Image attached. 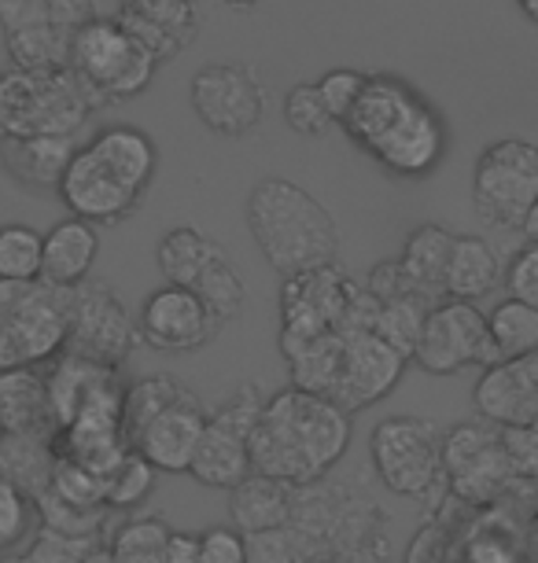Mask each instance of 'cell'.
<instances>
[{
    "instance_id": "9a60e30c",
    "label": "cell",
    "mask_w": 538,
    "mask_h": 563,
    "mask_svg": "<svg viewBox=\"0 0 538 563\" xmlns=\"http://www.w3.org/2000/svg\"><path fill=\"white\" fill-rule=\"evenodd\" d=\"M56 196L70 210V218H81L97 229L119 225V221H125L141 207V196L130 192L86 144H78V152H74L67 169H63Z\"/></svg>"
},
{
    "instance_id": "c3c4849f",
    "label": "cell",
    "mask_w": 538,
    "mask_h": 563,
    "mask_svg": "<svg viewBox=\"0 0 538 563\" xmlns=\"http://www.w3.org/2000/svg\"><path fill=\"white\" fill-rule=\"evenodd\" d=\"M505 276V288H509V299L527 302L538 310V240H527V247L513 254Z\"/></svg>"
},
{
    "instance_id": "f1b7e54d",
    "label": "cell",
    "mask_w": 538,
    "mask_h": 563,
    "mask_svg": "<svg viewBox=\"0 0 538 563\" xmlns=\"http://www.w3.org/2000/svg\"><path fill=\"white\" fill-rule=\"evenodd\" d=\"M56 434H4L0 439V475H8L26 497H45L56 472Z\"/></svg>"
},
{
    "instance_id": "bcb514c9",
    "label": "cell",
    "mask_w": 538,
    "mask_h": 563,
    "mask_svg": "<svg viewBox=\"0 0 538 563\" xmlns=\"http://www.w3.org/2000/svg\"><path fill=\"white\" fill-rule=\"evenodd\" d=\"M502 442H505V453H509L513 475L524 486L538 490V420L527 423V428H505Z\"/></svg>"
},
{
    "instance_id": "9c48e42d",
    "label": "cell",
    "mask_w": 538,
    "mask_h": 563,
    "mask_svg": "<svg viewBox=\"0 0 538 563\" xmlns=\"http://www.w3.org/2000/svg\"><path fill=\"white\" fill-rule=\"evenodd\" d=\"M409 365L425 368L428 376H453L465 368H491L498 365V350L491 343L487 313L476 302L442 299L428 310L420 328L417 350Z\"/></svg>"
},
{
    "instance_id": "cb8c5ba5",
    "label": "cell",
    "mask_w": 538,
    "mask_h": 563,
    "mask_svg": "<svg viewBox=\"0 0 538 563\" xmlns=\"http://www.w3.org/2000/svg\"><path fill=\"white\" fill-rule=\"evenodd\" d=\"M114 177L122 180L130 192L144 199V192L152 188L155 169H160V147L136 125H108L86 144Z\"/></svg>"
},
{
    "instance_id": "7bdbcfd3",
    "label": "cell",
    "mask_w": 538,
    "mask_h": 563,
    "mask_svg": "<svg viewBox=\"0 0 538 563\" xmlns=\"http://www.w3.org/2000/svg\"><path fill=\"white\" fill-rule=\"evenodd\" d=\"M262 406H266V398H262V390L255 384H240L233 395H229L215 412H207L210 420L221 423V428L237 431V434H248L255 431V423L262 417Z\"/></svg>"
},
{
    "instance_id": "2e32d148",
    "label": "cell",
    "mask_w": 538,
    "mask_h": 563,
    "mask_svg": "<svg viewBox=\"0 0 538 563\" xmlns=\"http://www.w3.org/2000/svg\"><path fill=\"white\" fill-rule=\"evenodd\" d=\"M204 431H207V409L196 395H188L177 406L163 409L160 417H152L144 428H136L130 434V450L136 456H144L155 472L182 475L193 464Z\"/></svg>"
},
{
    "instance_id": "ab89813d",
    "label": "cell",
    "mask_w": 538,
    "mask_h": 563,
    "mask_svg": "<svg viewBox=\"0 0 538 563\" xmlns=\"http://www.w3.org/2000/svg\"><path fill=\"white\" fill-rule=\"evenodd\" d=\"M155 467L144 461V456H136L133 450L122 456V464L114 467V472L103 479V505L111 508H136L147 501V494H152L155 486Z\"/></svg>"
},
{
    "instance_id": "484cf974",
    "label": "cell",
    "mask_w": 538,
    "mask_h": 563,
    "mask_svg": "<svg viewBox=\"0 0 538 563\" xmlns=\"http://www.w3.org/2000/svg\"><path fill=\"white\" fill-rule=\"evenodd\" d=\"M502 280V254L494 251L491 240L483 236H453L447 280L442 295L458 302H480L498 288Z\"/></svg>"
},
{
    "instance_id": "e575fe53",
    "label": "cell",
    "mask_w": 538,
    "mask_h": 563,
    "mask_svg": "<svg viewBox=\"0 0 538 563\" xmlns=\"http://www.w3.org/2000/svg\"><path fill=\"white\" fill-rule=\"evenodd\" d=\"M193 390H188L182 379L174 376H144L136 379V384L125 387L122 395V431H125V442H130V434L136 428H144L152 417H160L163 409L177 406L182 398H188Z\"/></svg>"
},
{
    "instance_id": "db71d44e",
    "label": "cell",
    "mask_w": 538,
    "mask_h": 563,
    "mask_svg": "<svg viewBox=\"0 0 538 563\" xmlns=\"http://www.w3.org/2000/svg\"><path fill=\"white\" fill-rule=\"evenodd\" d=\"M524 560L538 563V497H535L531 512H527V519H524Z\"/></svg>"
},
{
    "instance_id": "f546056e",
    "label": "cell",
    "mask_w": 538,
    "mask_h": 563,
    "mask_svg": "<svg viewBox=\"0 0 538 563\" xmlns=\"http://www.w3.org/2000/svg\"><path fill=\"white\" fill-rule=\"evenodd\" d=\"M284 361H288L295 390L332 398L336 384H340V368H343V335L340 332L318 335V339H310V343L295 346L292 354H284Z\"/></svg>"
},
{
    "instance_id": "f907efd6",
    "label": "cell",
    "mask_w": 538,
    "mask_h": 563,
    "mask_svg": "<svg viewBox=\"0 0 538 563\" xmlns=\"http://www.w3.org/2000/svg\"><path fill=\"white\" fill-rule=\"evenodd\" d=\"M86 549L89 538H70V534H56V530H45L23 563H86L89 560Z\"/></svg>"
},
{
    "instance_id": "52a82bcc",
    "label": "cell",
    "mask_w": 538,
    "mask_h": 563,
    "mask_svg": "<svg viewBox=\"0 0 538 563\" xmlns=\"http://www.w3.org/2000/svg\"><path fill=\"white\" fill-rule=\"evenodd\" d=\"M369 461L384 490L425 501L442 483V434L425 417H387L369 434Z\"/></svg>"
},
{
    "instance_id": "7a4b0ae2",
    "label": "cell",
    "mask_w": 538,
    "mask_h": 563,
    "mask_svg": "<svg viewBox=\"0 0 538 563\" xmlns=\"http://www.w3.org/2000/svg\"><path fill=\"white\" fill-rule=\"evenodd\" d=\"M248 229L281 276L332 265L340 254L336 218L288 177H262L248 196Z\"/></svg>"
},
{
    "instance_id": "6f0895ef",
    "label": "cell",
    "mask_w": 538,
    "mask_h": 563,
    "mask_svg": "<svg viewBox=\"0 0 538 563\" xmlns=\"http://www.w3.org/2000/svg\"><path fill=\"white\" fill-rule=\"evenodd\" d=\"M226 4H229V8H255L259 0H226Z\"/></svg>"
},
{
    "instance_id": "e0dca14e",
    "label": "cell",
    "mask_w": 538,
    "mask_h": 563,
    "mask_svg": "<svg viewBox=\"0 0 538 563\" xmlns=\"http://www.w3.org/2000/svg\"><path fill=\"white\" fill-rule=\"evenodd\" d=\"M447 147H450L447 122H442V114L420 97L414 108L403 114V122L380 141L373 158L398 177H428V174H436L439 163L447 158Z\"/></svg>"
},
{
    "instance_id": "6da1fadb",
    "label": "cell",
    "mask_w": 538,
    "mask_h": 563,
    "mask_svg": "<svg viewBox=\"0 0 538 563\" xmlns=\"http://www.w3.org/2000/svg\"><path fill=\"white\" fill-rule=\"evenodd\" d=\"M351 445V412L332 398L281 390L266 398L255 431L248 434L251 472L303 490L321 483Z\"/></svg>"
},
{
    "instance_id": "11a10c76",
    "label": "cell",
    "mask_w": 538,
    "mask_h": 563,
    "mask_svg": "<svg viewBox=\"0 0 538 563\" xmlns=\"http://www.w3.org/2000/svg\"><path fill=\"white\" fill-rule=\"evenodd\" d=\"M516 8H520V12L538 26V0H516Z\"/></svg>"
},
{
    "instance_id": "ffe728a7",
    "label": "cell",
    "mask_w": 538,
    "mask_h": 563,
    "mask_svg": "<svg viewBox=\"0 0 538 563\" xmlns=\"http://www.w3.org/2000/svg\"><path fill=\"white\" fill-rule=\"evenodd\" d=\"M100 254V232L97 225L81 218H63L45 232V247H41V280L48 288H78L89 280L92 265Z\"/></svg>"
},
{
    "instance_id": "7c38bea8",
    "label": "cell",
    "mask_w": 538,
    "mask_h": 563,
    "mask_svg": "<svg viewBox=\"0 0 538 563\" xmlns=\"http://www.w3.org/2000/svg\"><path fill=\"white\" fill-rule=\"evenodd\" d=\"M188 100L199 122L221 136H248L266 114V89L251 67L210 63L188 85Z\"/></svg>"
},
{
    "instance_id": "91938a15",
    "label": "cell",
    "mask_w": 538,
    "mask_h": 563,
    "mask_svg": "<svg viewBox=\"0 0 538 563\" xmlns=\"http://www.w3.org/2000/svg\"><path fill=\"white\" fill-rule=\"evenodd\" d=\"M0 439H4V428H0Z\"/></svg>"
},
{
    "instance_id": "d6a6232c",
    "label": "cell",
    "mask_w": 538,
    "mask_h": 563,
    "mask_svg": "<svg viewBox=\"0 0 538 563\" xmlns=\"http://www.w3.org/2000/svg\"><path fill=\"white\" fill-rule=\"evenodd\" d=\"M119 15H130L136 23L155 26L177 45H193L204 23V8L199 0H122Z\"/></svg>"
},
{
    "instance_id": "b9f144b4",
    "label": "cell",
    "mask_w": 538,
    "mask_h": 563,
    "mask_svg": "<svg viewBox=\"0 0 538 563\" xmlns=\"http://www.w3.org/2000/svg\"><path fill=\"white\" fill-rule=\"evenodd\" d=\"M458 530H450L447 512L436 505V512L425 527L417 530V538L409 541L406 563H453V549H458Z\"/></svg>"
},
{
    "instance_id": "d590c367",
    "label": "cell",
    "mask_w": 538,
    "mask_h": 563,
    "mask_svg": "<svg viewBox=\"0 0 538 563\" xmlns=\"http://www.w3.org/2000/svg\"><path fill=\"white\" fill-rule=\"evenodd\" d=\"M41 247H45V236L34 225H23V221L0 225V280H41Z\"/></svg>"
},
{
    "instance_id": "d4e9b609",
    "label": "cell",
    "mask_w": 538,
    "mask_h": 563,
    "mask_svg": "<svg viewBox=\"0 0 538 563\" xmlns=\"http://www.w3.org/2000/svg\"><path fill=\"white\" fill-rule=\"evenodd\" d=\"M188 475H193L199 486H210V490H237V486L251 475L248 439L207 417V431L196 445Z\"/></svg>"
},
{
    "instance_id": "1f68e13d",
    "label": "cell",
    "mask_w": 538,
    "mask_h": 563,
    "mask_svg": "<svg viewBox=\"0 0 538 563\" xmlns=\"http://www.w3.org/2000/svg\"><path fill=\"white\" fill-rule=\"evenodd\" d=\"M193 291L199 295V302L207 306L210 317H215L218 324L237 321V317L244 313V306H248L244 276H240V269L229 262V254L221 247H215V254H210V262L204 265V273H199Z\"/></svg>"
},
{
    "instance_id": "277c9868",
    "label": "cell",
    "mask_w": 538,
    "mask_h": 563,
    "mask_svg": "<svg viewBox=\"0 0 538 563\" xmlns=\"http://www.w3.org/2000/svg\"><path fill=\"white\" fill-rule=\"evenodd\" d=\"M70 291L0 280V372L34 368L67 350Z\"/></svg>"
},
{
    "instance_id": "816d5d0a",
    "label": "cell",
    "mask_w": 538,
    "mask_h": 563,
    "mask_svg": "<svg viewBox=\"0 0 538 563\" xmlns=\"http://www.w3.org/2000/svg\"><path fill=\"white\" fill-rule=\"evenodd\" d=\"M163 563H199V534H188V530H171Z\"/></svg>"
},
{
    "instance_id": "f35d334b",
    "label": "cell",
    "mask_w": 538,
    "mask_h": 563,
    "mask_svg": "<svg viewBox=\"0 0 538 563\" xmlns=\"http://www.w3.org/2000/svg\"><path fill=\"white\" fill-rule=\"evenodd\" d=\"M34 527L37 501L19 490L8 475H0V556H12L19 545H26Z\"/></svg>"
},
{
    "instance_id": "680465c9",
    "label": "cell",
    "mask_w": 538,
    "mask_h": 563,
    "mask_svg": "<svg viewBox=\"0 0 538 563\" xmlns=\"http://www.w3.org/2000/svg\"><path fill=\"white\" fill-rule=\"evenodd\" d=\"M0 563H23V560H12V556H8V560H0Z\"/></svg>"
},
{
    "instance_id": "ac0fdd59",
    "label": "cell",
    "mask_w": 538,
    "mask_h": 563,
    "mask_svg": "<svg viewBox=\"0 0 538 563\" xmlns=\"http://www.w3.org/2000/svg\"><path fill=\"white\" fill-rule=\"evenodd\" d=\"M480 420L494 428H527L538 420V354L498 361L483 368L476 390H472Z\"/></svg>"
},
{
    "instance_id": "8fae6325",
    "label": "cell",
    "mask_w": 538,
    "mask_h": 563,
    "mask_svg": "<svg viewBox=\"0 0 538 563\" xmlns=\"http://www.w3.org/2000/svg\"><path fill=\"white\" fill-rule=\"evenodd\" d=\"M141 343L136 335V317L122 306L108 284L86 280L70 288V332H67V354L89 357L97 365L119 368L133 346Z\"/></svg>"
},
{
    "instance_id": "7402d4cb",
    "label": "cell",
    "mask_w": 538,
    "mask_h": 563,
    "mask_svg": "<svg viewBox=\"0 0 538 563\" xmlns=\"http://www.w3.org/2000/svg\"><path fill=\"white\" fill-rule=\"evenodd\" d=\"M453 563H527L524 560V519L513 512V497L480 508V516L461 530Z\"/></svg>"
},
{
    "instance_id": "ee69618b",
    "label": "cell",
    "mask_w": 538,
    "mask_h": 563,
    "mask_svg": "<svg viewBox=\"0 0 538 563\" xmlns=\"http://www.w3.org/2000/svg\"><path fill=\"white\" fill-rule=\"evenodd\" d=\"M59 26L52 0H0V34L19 37L34 34V30Z\"/></svg>"
},
{
    "instance_id": "9f6ffc18",
    "label": "cell",
    "mask_w": 538,
    "mask_h": 563,
    "mask_svg": "<svg viewBox=\"0 0 538 563\" xmlns=\"http://www.w3.org/2000/svg\"><path fill=\"white\" fill-rule=\"evenodd\" d=\"M524 232H527V236H531V240H538V207L531 210V218H527V225H524Z\"/></svg>"
},
{
    "instance_id": "836d02e7",
    "label": "cell",
    "mask_w": 538,
    "mask_h": 563,
    "mask_svg": "<svg viewBox=\"0 0 538 563\" xmlns=\"http://www.w3.org/2000/svg\"><path fill=\"white\" fill-rule=\"evenodd\" d=\"M491 343L498 350V361L538 354V310L527 302L505 299L487 313Z\"/></svg>"
},
{
    "instance_id": "83f0119b",
    "label": "cell",
    "mask_w": 538,
    "mask_h": 563,
    "mask_svg": "<svg viewBox=\"0 0 538 563\" xmlns=\"http://www.w3.org/2000/svg\"><path fill=\"white\" fill-rule=\"evenodd\" d=\"M450 251H453V232L447 225L428 221V225L409 232L406 247L398 254V262H403L406 276L414 280V288L425 295L431 306L447 299V295H442V280H447Z\"/></svg>"
},
{
    "instance_id": "4fadbf2b",
    "label": "cell",
    "mask_w": 538,
    "mask_h": 563,
    "mask_svg": "<svg viewBox=\"0 0 538 563\" xmlns=\"http://www.w3.org/2000/svg\"><path fill=\"white\" fill-rule=\"evenodd\" d=\"M218 328L221 324L199 302V295L193 288H174V284L147 295L136 313V335L160 354H196L218 335Z\"/></svg>"
},
{
    "instance_id": "ba28073f",
    "label": "cell",
    "mask_w": 538,
    "mask_h": 563,
    "mask_svg": "<svg viewBox=\"0 0 538 563\" xmlns=\"http://www.w3.org/2000/svg\"><path fill=\"white\" fill-rule=\"evenodd\" d=\"M472 199L487 225L524 232L538 207V144L527 136H502L483 147L472 174Z\"/></svg>"
},
{
    "instance_id": "44dd1931",
    "label": "cell",
    "mask_w": 538,
    "mask_h": 563,
    "mask_svg": "<svg viewBox=\"0 0 538 563\" xmlns=\"http://www.w3.org/2000/svg\"><path fill=\"white\" fill-rule=\"evenodd\" d=\"M74 152V136H0V166L30 192H56Z\"/></svg>"
},
{
    "instance_id": "5bb4252c",
    "label": "cell",
    "mask_w": 538,
    "mask_h": 563,
    "mask_svg": "<svg viewBox=\"0 0 538 563\" xmlns=\"http://www.w3.org/2000/svg\"><path fill=\"white\" fill-rule=\"evenodd\" d=\"M406 368H409V361L398 354L395 346H387L376 332H347L343 368H340V384H336L332 401L354 417V412L376 406V401H384L392 395Z\"/></svg>"
},
{
    "instance_id": "603a6c76",
    "label": "cell",
    "mask_w": 538,
    "mask_h": 563,
    "mask_svg": "<svg viewBox=\"0 0 538 563\" xmlns=\"http://www.w3.org/2000/svg\"><path fill=\"white\" fill-rule=\"evenodd\" d=\"M295 512V486L251 472L237 490H229V516L244 538L273 534L292 523Z\"/></svg>"
},
{
    "instance_id": "8d00e7d4",
    "label": "cell",
    "mask_w": 538,
    "mask_h": 563,
    "mask_svg": "<svg viewBox=\"0 0 538 563\" xmlns=\"http://www.w3.org/2000/svg\"><path fill=\"white\" fill-rule=\"evenodd\" d=\"M166 538H171V527H166L160 516L130 519V523L114 534L108 563H163Z\"/></svg>"
},
{
    "instance_id": "4dcf8cb0",
    "label": "cell",
    "mask_w": 538,
    "mask_h": 563,
    "mask_svg": "<svg viewBox=\"0 0 538 563\" xmlns=\"http://www.w3.org/2000/svg\"><path fill=\"white\" fill-rule=\"evenodd\" d=\"M218 243L207 240L204 232L193 225H174L155 247V265H160L163 280L174 284V288H196L199 273L210 262Z\"/></svg>"
},
{
    "instance_id": "8992f818",
    "label": "cell",
    "mask_w": 538,
    "mask_h": 563,
    "mask_svg": "<svg viewBox=\"0 0 538 563\" xmlns=\"http://www.w3.org/2000/svg\"><path fill=\"white\" fill-rule=\"evenodd\" d=\"M442 479L453 501L487 508L516 490H531L513 475L502 428L487 420H465L442 434Z\"/></svg>"
},
{
    "instance_id": "30bf717a",
    "label": "cell",
    "mask_w": 538,
    "mask_h": 563,
    "mask_svg": "<svg viewBox=\"0 0 538 563\" xmlns=\"http://www.w3.org/2000/svg\"><path fill=\"white\" fill-rule=\"evenodd\" d=\"M358 295V284L340 269V262L318 265V269L292 273L281 284V354L310 343L318 335L340 332L347 306Z\"/></svg>"
},
{
    "instance_id": "60d3db41",
    "label": "cell",
    "mask_w": 538,
    "mask_h": 563,
    "mask_svg": "<svg viewBox=\"0 0 538 563\" xmlns=\"http://www.w3.org/2000/svg\"><path fill=\"white\" fill-rule=\"evenodd\" d=\"M284 119H288V125L299 136H321V133H329L332 114L325 111L321 92H318V81L292 85L288 97H284Z\"/></svg>"
},
{
    "instance_id": "f6af8a7d",
    "label": "cell",
    "mask_w": 538,
    "mask_h": 563,
    "mask_svg": "<svg viewBox=\"0 0 538 563\" xmlns=\"http://www.w3.org/2000/svg\"><path fill=\"white\" fill-rule=\"evenodd\" d=\"M365 89V74L362 70H351V67H340V70H329L325 78L318 81V92H321V103L325 111L332 114V122L340 125L347 119V111L354 108V100L362 97Z\"/></svg>"
},
{
    "instance_id": "74e56055",
    "label": "cell",
    "mask_w": 538,
    "mask_h": 563,
    "mask_svg": "<svg viewBox=\"0 0 538 563\" xmlns=\"http://www.w3.org/2000/svg\"><path fill=\"white\" fill-rule=\"evenodd\" d=\"M431 310L428 299H403V302H387L380 306L376 313V335L384 339L387 346H395L406 361L414 357L420 328H425V317Z\"/></svg>"
},
{
    "instance_id": "f5cc1de1",
    "label": "cell",
    "mask_w": 538,
    "mask_h": 563,
    "mask_svg": "<svg viewBox=\"0 0 538 563\" xmlns=\"http://www.w3.org/2000/svg\"><path fill=\"white\" fill-rule=\"evenodd\" d=\"M52 8H56V19L63 30H78L86 19L97 15V8H92V0H52Z\"/></svg>"
},
{
    "instance_id": "3957f363",
    "label": "cell",
    "mask_w": 538,
    "mask_h": 563,
    "mask_svg": "<svg viewBox=\"0 0 538 563\" xmlns=\"http://www.w3.org/2000/svg\"><path fill=\"white\" fill-rule=\"evenodd\" d=\"M100 108L70 67L0 70V136H78Z\"/></svg>"
},
{
    "instance_id": "681fc988",
    "label": "cell",
    "mask_w": 538,
    "mask_h": 563,
    "mask_svg": "<svg viewBox=\"0 0 538 563\" xmlns=\"http://www.w3.org/2000/svg\"><path fill=\"white\" fill-rule=\"evenodd\" d=\"M199 563H251L248 538L237 527H210L199 534Z\"/></svg>"
},
{
    "instance_id": "5b68a950",
    "label": "cell",
    "mask_w": 538,
    "mask_h": 563,
    "mask_svg": "<svg viewBox=\"0 0 538 563\" xmlns=\"http://www.w3.org/2000/svg\"><path fill=\"white\" fill-rule=\"evenodd\" d=\"M67 67L108 108L114 100L141 97L160 70V59L136 45L114 15H92L70 34Z\"/></svg>"
},
{
    "instance_id": "4316f807",
    "label": "cell",
    "mask_w": 538,
    "mask_h": 563,
    "mask_svg": "<svg viewBox=\"0 0 538 563\" xmlns=\"http://www.w3.org/2000/svg\"><path fill=\"white\" fill-rule=\"evenodd\" d=\"M0 428H4V434H56L41 372H0Z\"/></svg>"
},
{
    "instance_id": "7dc6e473",
    "label": "cell",
    "mask_w": 538,
    "mask_h": 563,
    "mask_svg": "<svg viewBox=\"0 0 538 563\" xmlns=\"http://www.w3.org/2000/svg\"><path fill=\"white\" fill-rule=\"evenodd\" d=\"M365 291L373 295V299H376L380 306L403 302V299H425V295H420V291L414 288V280L406 276L403 262H398V258L376 262V265H373V273H369V280H365Z\"/></svg>"
},
{
    "instance_id": "d6986e66",
    "label": "cell",
    "mask_w": 538,
    "mask_h": 563,
    "mask_svg": "<svg viewBox=\"0 0 538 563\" xmlns=\"http://www.w3.org/2000/svg\"><path fill=\"white\" fill-rule=\"evenodd\" d=\"M417 100H420V92L414 85H406L403 78H392V74H376V78H365L362 97L354 100V108L347 111V119L340 125L362 152L373 155L380 141L403 122V114L414 108Z\"/></svg>"
}]
</instances>
